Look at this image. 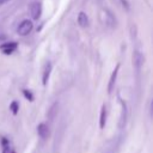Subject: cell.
Returning a JSON list of instances; mask_svg holds the SVG:
<instances>
[{"label": "cell", "instance_id": "obj_8", "mask_svg": "<svg viewBox=\"0 0 153 153\" xmlns=\"http://www.w3.org/2000/svg\"><path fill=\"white\" fill-rule=\"evenodd\" d=\"M37 134L42 139H47L49 136V128L45 123H39L37 126Z\"/></svg>", "mask_w": 153, "mask_h": 153}, {"label": "cell", "instance_id": "obj_12", "mask_svg": "<svg viewBox=\"0 0 153 153\" xmlns=\"http://www.w3.org/2000/svg\"><path fill=\"white\" fill-rule=\"evenodd\" d=\"M57 108H59V104H57V103H54V104L51 105V108H50V109L48 110V117H49L50 120H53V118L55 117Z\"/></svg>", "mask_w": 153, "mask_h": 153}, {"label": "cell", "instance_id": "obj_13", "mask_svg": "<svg viewBox=\"0 0 153 153\" xmlns=\"http://www.w3.org/2000/svg\"><path fill=\"white\" fill-rule=\"evenodd\" d=\"M10 109L12 110L13 114H17L18 110H19V105H18V103H17V102H12L11 105H10Z\"/></svg>", "mask_w": 153, "mask_h": 153}, {"label": "cell", "instance_id": "obj_6", "mask_svg": "<svg viewBox=\"0 0 153 153\" xmlns=\"http://www.w3.org/2000/svg\"><path fill=\"white\" fill-rule=\"evenodd\" d=\"M118 69H120V63L116 65L115 69L112 71L111 75H110V79H109V84H108V92L111 93L114 87H115V82H116V79H117V74H118Z\"/></svg>", "mask_w": 153, "mask_h": 153}, {"label": "cell", "instance_id": "obj_1", "mask_svg": "<svg viewBox=\"0 0 153 153\" xmlns=\"http://www.w3.org/2000/svg\"><path fill=\"white\" fill-rule=\"evenodd\" d=\"M32 27H33L32 22L29 20V19H25V20H23V22L19 24V26L17 27V32H18V35H20V36H26V35H29V33L31 32Z\"/></svg>", "mask_w": 153, "mask_h": 153}, {"label": "cell", "instance_id": "obj_14", "mask_svg": "<svg viewBox=\"0 0 153 153\" xmlns=\"http://www.w3.org/2000/svg\"><path fill=\"white\" fill-rule=\"evenodd\" d=\"M24 94H25V97L29 99V100H32L33 99V97H32V94L30 93V92H27L26 90H24Z\"/></svg>", "mask_w": 153, "mask_h": 153}, {"label": "cell", "instance_id": "obj_2", "mask_svg": "<svg viewBox=\"0 0 153 153\" xmlns=\"http://www.w3.org/2000/svg\"><path fill=\"white\" fill-rule=\"evenodd\" d=\"M143 61H145V57L141 54V51L134 50V53H133V66L136 68V71H140V68L143 65Z\"/></svg>", "mask_w": 153, "mask_h": 153}, {"label": "cell", "instance_id": "obj_5", "mask_svg": "<svg viewBox=\"0 0 153 153\" xmlns=\"http://www.w3.org/2000/svg\"><path fill=\"white\" fill-rule=\"evenodd\" d=\"M30 13H31V17L33 19H38L41 17V13H42V6L39 2L35 1L30 5Z\"/></svg>", "mask_w": 153, "mask_h": 153}, {"label": "cell", "instance_id": "obj_9", "mask_svg": "<svg viewBox=\"0 0 153 153\" xmlns=\"http://www.w3.org/2000/svg\"><path fill=\"white\" fill-rule=\"evenodd\" d=\"M0 49L2 50L4 54H11V53H13V51L17 49V43H16V42L4 43V44L0 47Z\"/></svg>", "mask_w": 153, "mask_h": 153}, {"label": "cell", "instance_id": "obj_7", "mask_svg": "<svg viewBox=\"0 0 153 153\" xmlns=\"http://www.w3.org/2000/svg\"><path fill=\"white\" fill-rule=\"evenodd\" d=\"M51 68H53L51 62H47L45 66H44V69H43V75H42V82H43V85H47V84H48Z\"/></svg>", "mask_w": 153, "mask_h": 153}, {"label": "cell", "instance_id": "obj_3", "mask_svg": "<svg viewBox=\"0 0 153 153\" xmlns=\"http://www.w3.org/2000/svg\"><path fill=\"white\" fill-rule=\"evenodd\" d=\"M100 17L102 18H104V24H106L108 26H114L115 25V18H114V16H112V13L110 12V11H108V10H102V12H100Z\"/></svg>", "mask_w": 153, "mask_h": 153}, {"label": "cell", "instance_id": "obj_4", "mask_svg": "<svg viewBox=\"0 0 153 153\" xmlns=\"http://www.w3.org/2000/svg\"><path fill=\"white\" fill-rule=\"evenodd\" d=\"M121 103V116H120V123H118V128L123 129L127 122V105L123 100H120Z\"/></svg>", "mask_w": 153, "mask_h": 153}, {"label": "cell", "instance_id": "obj_11", "mask_svg": "<svg viewBox=\"0 0 153 153\" xmlns=\"http://www.w3.org/2000/svg\"><path fill=\"white\" fill-rule=\"evenodd\" d=\"M105 123H106V108L105 105H103L100 110V116H99V128L103 129L105 127Z\"/></svg>", "mask_w": 153, "mask_h": 153}, {"label": "cell", "instance_id": "obj_10", "mask_svg": "<svg viewBox=\"0 0 153 153\" xmlns=\"http://www.w3.org/2000/svg\"><path fill=\"white\" fill-rule=\"evenodd\" d=\"M78 24L81 26V27H86L88 25V17L85 12H80L78 14Z\"/></svg>", "mask_w": 153, "mask_h": 153}]
</instances>
